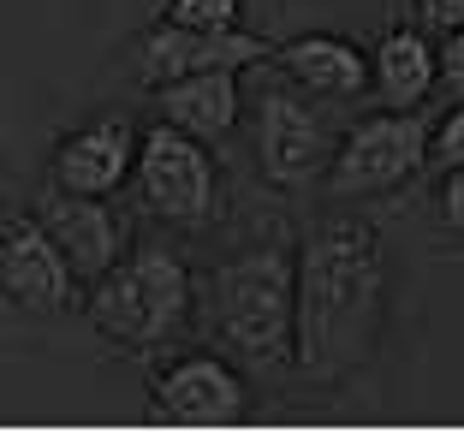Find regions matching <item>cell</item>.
Masks as SVG:
<instances>
[{
	"mask_svg": "<svg viewBox=\"0 0 464 434\" xmlns=\"http://www.w3.org/2000/svg\"><path fill=\"white\" fill-rule=\"evenodd\" d=\"M340 137L328 131V120L298 101L292 90H262L256 95V167L268 185L298 190L310 178H328Z\"/></svg>",
	"mask_w": 464,
	"mask_h": 434,
	"instance_id": "obj_6",
	"label": "cell"
},
{
	"mask_svg": "<svg viewBox=\"0 0 464 434\" xmlns=\"http://www.w3.org/2000/svg\"><path fill=\"white\" fill-rule=\"evenodd\" d=\"M191 322V268L167 245H131L120 268L90 285V327L120 352H155Z\"/></svg>",
	"mask_w": 464,
	"mask_h": 434,
	"instance_id": "obj_3",
	"label": "cell"
},
{
	"mask_svg": "<svg viewBox=\"0 0 464 434\" xmlns=\"http://www.w3.org/2000/svg\"><path fill=\"white\" fill-rule=\"evenodd\" d=\"M137 203L150 208L161 227L179 232H203L220 220V161L208 155L203 137L179 131V125H150L143 131V149H137Z\"/></svg>",
	"mask_w": 464,
	"mask_h": 434,
	"instance_id": "obj_4",
	"label": "cell"
},
{
	"mask_svg": "<svg viewBox=\"0 0 464 434\" xmlns=\"http://www.w3.org/2000/svg\"><path fill=\"white\" fill-rule=\"evenodd\" d=\"M137 149H143V131L125 113H102V120L78 125L54 143L48 185L78 190V197H113L137 173Z\"/></svg>",
	"mask_w": 464,
	"mask_h": 434,
	"instance_id": "obj_10",
	"label": "cell"
},
{
	"mask_svg": "<svg viewBox=\"0 0 464 434\" xmlns=\"http://www.w3.org/2000/svg\"><path fill=\"white\" fill-rule=\"evenodd\" d=\"M274 66L286 72L298 90L322 95V101H352V95H363L369 83H375V72H369V54H363V48H352L345 36H334V30L292 36L286 48L274 54Z\"/></svg>",
	"mask_w": 464,
	"mask_h": 434,
	"instance_id": "obj_12",
	"label": "cell"
},
{
	"mask_svg": "<svg viewBox=\"0 0 464 434\" xmlns=\"http://www.w3.org/2000/svg\"><path fill=\"white\" fill-rule=\"evenodd\" d=\"M268 48H262L256 36H245V30H191V24H173V18H161L155 30H143L131 48V72L143 83H173V78H191V72H238L250 66V60H262Z\"/></svg>",
	"mask_w": 464,
	"mask_h": 434,
	"instance_id": "obj_9",
	"label": "cell"
},
{
	"mask_svg": "<svg viewBox=\"0 0 464 434\" xmlns=\"http://www.w3.org/2000/svg\"><path fill=\"white\" fill-rule=\"evenodd\" d=\"M411 13H417V24H423L429 36L464 30V0H411Z\"/></svg>",
	"mask_w": 464,
	"mask_h": 434,
	"instance_id": "obj_17",
	"label": "cell"
},
{
	"mask_svg": "<svg viewBox=\"0 0 464 434\" xmlns=\"http://www.w3.org/2000/svg\"><path fill=\"white\" fill-rule=\"evenodd\" d=\"M78 268L42 215H6L0 227V292L24 315H60L78 304Z\"/></svg>",
	"mask_w": 464,
	"mask_h": 434,
	"instance_id": "obj_8",
	"label": "cell"
},
{
	"mask_svg": "<svg viewBox=\"0 0 464 434\" xmlns=\"http://www.w3.org/2000/svg\"><path fill=\"white\" fill-rule=\"evenodd\" d=\"M375 95L387 108H423L440 83V48L429 42L423 24H393L382 42H375Z\"/></svg>",
	"mask_w": 464,
	"mask_h": 434,
	"instance_id": "obj_14",
	"label": "cell"
},
{
	"mask_svg": "<svg viewBox=\"0 0 464 434\" xmlns=\"http://www.w3.org/2000/svg\"><path fill=\"white\" fill-rule=\"evenodd\" d=\"M440 83H447L452 95H464V30L440 36Z\"/></svg>",
	"mask_w": 464,
	"mask_h": 434,
	"instance_id": "obj_19",
	"label": "cell"
},
{
	"mask_svg": "<svg viewBox=\"0 0 464 434\" xmlns=\"http://www.w3.org/2000/svg\"><path fill=\"white\" fill-rule=\"evenodd\" d=\"M208 322L220 345L262 375L298 369V256L286 250V238H262L215 262Z\"/></svg>",
	"mask_w": 464,
	"mask_h": 434,
	"instance_id": "obj_2",
	"label": "cell"
},
{
	"mask_svg": "<svg viewBox=\"0 0 464 434\" xmlns=\"http://www.w3.org/2000/svg\"><path fill=\"white\" fill-rule=\"evenodd\" d=\"M423 167H429V125L417 120V108H382L340 137L328 190L334 197H382V190H399L405 178H417Z\"/></svg>",
	"mask_w": 464,
	"mask_h": 434,
	"instance_id": "obj_5",
	"label": "cell"
},
{
	"mask_svg": "<svg viewBox=\"0 0 464 434\" xmlns=\"http://www.w3.org/2000/svg\"><path fill=\"white\" fill-rule=\"evenodd\" d=\"M161 101V120L179 125L191 137H232L245 120V90H238V72H191V78H173L155 90Z\"/></svg>",
	"mask_w": 464,
	"mask_h": 434,
	"instance_id": "obj_13",
	"label": "cell"
},
{
	"mask_svg": "<svg viewBox=\"0 0 464 434\" xmlns=\"http://www.w3.org/2000/svg\"><path fill=\"white\" fill-rule=\"evenodd\" d=\"M429 161L447 173V167H464V95L440 113V125L429 131Z\"/></svg>",
	"mask_w": 464,
	"mask_h": 434,
	"instance_id": "obj_16",
	"label": "cell"
},
{
	"mask_svg": "<svg viewBox=\"0 0 464 434\" xmlns=\"http://www.w3.org/2000/svg\"><path fill=\"white\" fill-rule=\"evenodd\" d=\"M167 18L191 30H238L245 0H167Z\"/></svg>",
	"mask_w": 464,
	"mask_h": 434,
	"instance_id": "obj_15",
	"label": "cell"
},
{
	"mask_svg": "<svg viewBox=\"0 0 464 434\" xmlns=\"http://www.w3.org/2000/svg\"><path fill=\"white\" fill-rule=\"evenodd\" d=\"M440 220H447V232H464V167L440 173Z\"/></svg>",
	"mask_w": 464,
	"mask_h": 434,
	"instance_id": "obj_18",
	"label": "cell"
},
{
	"mask_svg": "<svg viewBox=\"0 0 464 434\" xmlns=\"http://www.w3.org/2000/svg\"><path fill=\"white\" fill-rule=\"evenodd\" d=\"M36 215H42V227L60 238V250L72 256V268H78L83 285H96L108 268H120V262L131 256V227L113 215L108 197H78V190L48 185Z\"/></svg>",
	"mask_w": 464,
	"mask_h": 434,
	"instance_id": "obj_11",
	"label": "cell"
},
{
	"mask_svg": "<svg viewBox=\"0 0 464 434\" xmlns=\"http://www.w3.org/2000/svg\"><path fill=\"white\" fill-rule=\"evenodd\" d=\"M387 327V256L363 215L328 208L298 245V369L322 387L357 375Z\"/></svg>",
	"mask_w": 464,
	"mask_h": 434,
	"instance_id": "obj_1",
	"label": "cell"
},
{
	"mask_svg": "<svg viewBox=\"0 0 464 434\" xmlns=\"http://www.w3.org/2000/svg\"><path fill=\"white\" fill-rule=\"evenodd\" d=\"M150 410L161 422H179V429H232V422L250 417V387L227 357L185 352L155 369Z\"/></svg>",
	"mask_w": 464,
	"mask_h": 434,
	"instance_id": "obj_7",
	"label": "cell"
}]
</instances>
